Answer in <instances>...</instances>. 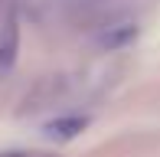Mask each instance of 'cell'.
Instances as JSON below:
<instances>
[{
	"instance_id": "cell-2",
	"label": "cell",
	"mask_w": 160,
	"mask_h": 157,
	"mask_svg": "<svg viewBox=\"0 0 160 157\" xmlns=\"http://www.w3.org/2000/svg\"><path fill=\"white\" fill-rule=\"evenodd\" d=\"M85 124H88L85 118H59V121H52V124H46V138L49 141H72Z\"/></svg>"
},
{
	"instance_id": "cell-1",
	"label": "cell",
	"mask_w": 160,
	"mask_h": 157,
	"mask_svg": "<svg viewBox=\"0 0 160 157\" xmlns=\"http://www.w3.org/2000/svg\"><path fill=\"white\" fill-rule=\"evenodd\" d=\"M20 53V17L17 10H7L0 20V69H10Z\"/></svg>"
},
{
	"instance_id": "cell-3",
	"label": "cell",
	"mask_w": 160,
	"mask_h": 157,
	"mask_svg": "<svg viewBox=\"0 0 160 157\" xmlns=\"http://www.w3.org/2000/svg\"><path fill=\"white\" fill-rule=\"evenodd\" d=\"M134 36H137V26H134V23H118V26H111V30L101 36V46H108V49H121V46H128Z\"/></svg>"
},
{
	"instance_id": "cell-4",
	"label": "cell",
	"mask_w": 160,
	"mask_h": 157,
	"mask_svg": "<svg viewBox=\"0 0 160 157\" xmlns=\"http://www.w3.org/2000/svg\"><path fill=\"white\" fill-rule=\"evenodd\" d=\"M0 157H23L20 151H7V154H0Z\"/></svg>"
}]
</instances>
